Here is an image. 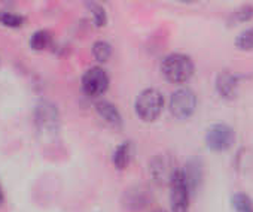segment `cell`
I'll return each mask as SVG.
<instances>
[{
  "instance_id": "3",
  "label": "cell",
  "mask_w": 253,
  "mask_h": 212,
  "mask_svg": "<svg viewBox=\"0 0 253 212\" xmlns=\"http://www.w3.org/2000/svg\"><path fill=\"white\" fill-rule=\"evenodd\" d=\"M35 126L43 135H54L60 129V111L48 99H41L33 109Z\"/></svg>"
},
{
  "instance_id": "1",
  "label": "cell",
  "mask_w": 253,
  "mask_h": 212,
  "mask_svg": "<svg viewBox=\"0 0 253 212\" xmlns=\"http://www.w3.org/2000/svg\"><path fill=\"white\" fill-rule=\"evenodd\" d=\"M195 72L194 61L189 55L174 53L169 54L161 63V73L171 84H183L192 78Z\"/></svg>"
},
{
  "instance_id": "4",
  "label": "cell",
  "mask_w": 253,
  "mask_h": 212,
  "mask_svg": "<svg viewBox=\"0 0 253 212\" xmlns=\"http://www.w3.org/2000/svg\"><path fill=\"white\" fill-rule=\"evenodd\" d=\"M197 105H198V99L195 93L191 88L183 87L176 90L170 96L169 109L176 120H186L195 112Z\"/></svg>"
},
{
  "instance_id": "7",
  "label": "cell",
  "mask_w": 253,
  "mask_h": 212,
  "mask_svg": "<svg viewBox=\"0 0 253 212\" xmlns=\"http://www.w3.org/2000/svg\"><path fill=\"white\" fill-rule=\"evenodd\" d=\"M235 142V132L225 123H217L209 127L206 133V145L209 150L220 153L229 150Z\"/></svg>"
},
{
  "instance_id": "17",
  "label": "cell",
  "mask_w": 253,
  "mask_h": 212,
  "mask_svg": "<svg viewBox=\"0 0 253 212\" xmlns=\"http://www.w3.org/2000/svg\"><path fill=\"white\" fill-rule=\"evenodd\" d=\"M253 18V6H243V8H238L237 11H234L228 20H226V24L231 27V26H237V24H243L249 20Z\"/></svg>"
},
{
  "instance_id": "9",
  "label": "cell",
  "mask_w": 253,
  "mask_h": 212,
  "mask_svg": "<svg viewBox=\"0 0 253 212\" xmlns=\"http://www.w3.org/2000/svg\"><path fill=\"white\" fill-rule=\"evenodd\" d=\"M176 166L173 159L169 154H160L155 156L151 161H149V170L152 178L158 182V184H164V182H170L173 173L176 172Z\"/></svg>"
},
{
  "instance_id": "2",
  "label": "cell",
  "mask_w": 253,
  "mask_h": 212,
  "mask_svg": "<svg viewBox=\"0 0 253 212\" xmlns=\"http://www.w3.org/2000/svg\"><path fill=\"white\" fill-rule=\"evenodd\" d=\"M164 108V96L158 88H145L134 100V112L136 115L145 121H155Z\"/></svg>"
},
{
  "instance_id": "8",
  "label": "cell",
  "mask_w": 253,
  "mask_h": 212,
  "mask_svg": "<svg viewBox=\"0 0 253 212\" xmlns=\"http://www.w3.org/2000/svg\"><path fill=\"white\" fill-rule=\"evenodd\" d=\"M152 202V194L146 187H130L128 190H125L122 197H121V205L124 209L137 212L149 206Z\"/></svg>"
},
{
  "instance_id": "5",
  "label": "cell",
  "mask_w": 253,
  "mask_h": 212,
  "mask_svg": "<svg viewBox=\"0 0 253 212\" xmlns=\"http://www.w3.org/2000/svg\"><path fill=\"white\" fill-rule=\"evenodd\" d=\"M110 85V78L107 72L100 66H92L81 78L82 91L89 97H100L103 96Z\"/></svg>"
},
{
  "instance_id": "12",
  "label": "cell",
  "mask_w": 253,
  "mask_h": 212,
  "mask_svg": "<svg viewBox=\"0 0 253 212\" xmlns=\"http://www.w3.org/2000/svg\"><path fill=\"white\" fill-rule=\"evenodd\" d=\"M95 112L98 114V117L101 120H104L107 124H110L112 127L115 129H121L124 126V121H122V115L119 112V109L116 108V106L109 102V100H97L95 105Z\"/></svg>"
},
{
  "instance_id": "21",
  "label": "cell",
  "mask_w": 253,
  "mask_h": 212,
  "mask_svg": "<svg viewBox=\"0 0 253 212\" xmlns=\"http://www.w3.org/2000/svg\"><path fill=\"white\" fill-rule=\"evenodd\" d=\"M3 200H5V194H3V190H2V187H0V206L3 205Z\"/></svg>"
},
{
  "instance_id": "18",
  "label": "cell",
  "mask_w": 253,
  "mask_h": 212,
  "mask_svg": "<svg viewBox=\"0 0 253 212\" xmlns=\"http://www.w3.org/2000/svg\"><path fill=\"white\" fill-rule=\"evenodd\" d=\"M26 23V18L17 12L11 11H0V24L9 29H20Z\"/></svg>"
},
{
  "instance_id": "13",
  "label": "cell",
  "mask_w": 253,
  "mask_h": 212,
  "mask_svg": "<svg viewBox=\"0 0 253 212\" xmlns=\"http://www.w3.org/2000/svg\"><path fill=\"white\" fill-rule=\"evenodd\" d=\"M134 144L131 141H125L122 144H119L112 154V163L118 170H124L130 166L133 157H134Z\"/></svg>"
},
{
  "instance_id": "11",
  "label": "cell",
  "mask_w": 253,
  "mask_h": 212,
  "mask_svg": "<svg viewBox=\"0 0 253 212\" xmlns=\"http://www.w3.org/2000/svg\"><path fill=\"white\" fill-rule=\"evenodd\" d=\"M182 172H183V176H185V181L188 184L191 194H194L200 188V185L203 182V176H204V167H203L201 159H198V157L191 159L186 163V166L182 169Z\"/></svg>"
},
{
  "instance_id": "6",
  "label": "cell",
  "mask_w": 253,
  "mask_h": 212,
  "mask_svg": "<svg viewBox=\"0 0 253 212\" xmlns=\"http://www.w3.org/2000/svg\"><path fill=\"white\" fill-rule=\"evenodd\" d=\"M170 205L171 212H189L191 191L185 181L182 169H176L170 179Z\"/></svg>"
},
{
  "instance_id": "16",
  "label": "cell",
  "mask_w": 253,
  "mask_h": 212,
  "mask_svg": "<svg viewBox=\"0 0 253 212\" xmlns=\"http://www.w3.org/2000/svg\"><path fill=\"white\" fill-rule=\"evenodd\" d=\"M112 45L107 41H97L92 45V55L98 63H106L112 57Z\"/></svg>"
},
{
  "instance_id": "22",
  "label": "cell",
  "mask_w": 253,
  "mask_h": 212,
  "mask_svg": "<svg viewBox=\"0 0 253 212\" xmlns=\"http://www.w3.org/2000/svg\"><path fill=\"white\" fill-rule=\"evenodd\" d=\"M152 212H167V211H164V209H154Z\"/></svg>"
},
{
  "instance_id": "15",
  "label": "cell",
  "mask_w": 253,
  "mask_h": 212,
  "mask_svg": "<svg viewBox=\"0 0 253 212\" xmlns=\"http://www.w3.org/2000/svg\"><path fill=\"white\" fill-rule=\"evenodd\" d=\"M85 6L92 15V21L97 27H104L107 24V12L106 9L97 2H85Z\"/></svg>"
},
{
  "instance_id": "10",
  "label": "cell",
  "mask_w": 253,
  "mask_h": 212,
  "mask_svg": "<svg viewBox=\"0 0 253 212\" xmlns=\"http://www.w3.org/2000/svg\"><path fill=\"white\" fill-rule=\"evenodd\" d=\"M240 75H235L232 72L223 70L217 73L216 81H214V88L217 94L225 99V100H232L238 94V85H240Z\"/></svg>"
},
{
  "instance_id": "19",
  "label": "cell",
  "mask_w": 253,
  "mask_h": 212,
  "mask_svg": "<svg viewBox=\"0 0 253 212\" xmlns=\"http://www.w3.org/2000/svg\"><path fill=\"white\" fill-rule=\"evenodd\" d=\"M231 203L235 212H253V200L246 193H235L231 197Z\"/></svg>"
},
{
  "instance_id": "20",
  "label": "cell",
  "mask_w": 253,
  "mask_h": 212,
  "mask_svg": "<svg viewBox=\"0 0 253 212\" xmlns=\"http://www.w3.org/2000/svg\"><path fill=\"white\" fill-rule=\"evenodd\" d=\"M235 47L238 50L243 51H250L253 50V27L247 29L244 32H241L237 38H235Z\"/></svg>"
},
{
  "instance_id": "14",
  "label": "cell",
  "mask_w": 253,
  "mask_h": 212,
  "mask_svg": "<svg viewBox=\"0 0 253 212\" xmlns=\"http://www.w3.org/2000/svg\"><path fill=\"white\" fill-rule=\"evenodd\" d=\"M52 44V35L48 30H36L30 38V48L35 51H43Z\"/></svg>"
}]
</instances>
